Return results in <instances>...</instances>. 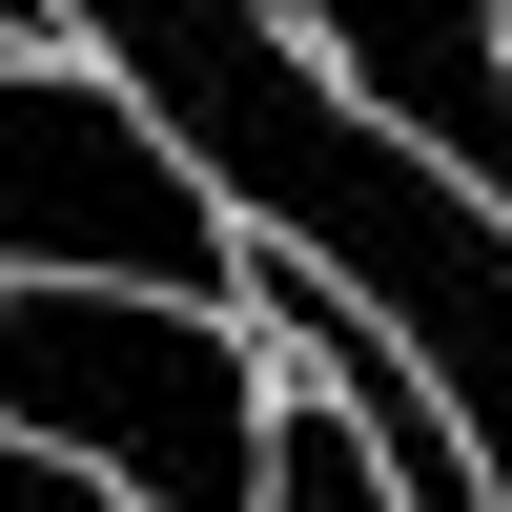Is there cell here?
<instances>
[{
    "mask_svg": "<svg viewBox=\"0 0 512 512\" xmlns=\"http://www.w3.org/2000/svg\"><path fill=\"white\" fill-rule=\"evenodd\" d=\"M267 390L246 308H164L103 267H0V431H41L123 512H267Z\"/></svg>",
    "mask_w": 512,
    "mask_h": 512,
    "instance_id": "6da1fadb",
    "label": "cell"
},
{
    "mask_svg": "<svg viewBox=\"0 0 512 512\" xmlns=\"http://www.w3.org/2000/svg\"><path fill=\"white\" fill-rule=\"evenodd\" d=\"M0 267H103L164 308H246V226L103 62H0Z\"/></svg>",
    "mask_w": 512,
    "mask_h": 512,
    "instance_id": "7a4b0ae2",
    "label": "cell"
},
{
    "mask_svg": "<svg viewBox=\"0 0 512 512\" xmlns=\"http://www.w3.org/2000/svg\"><path fill=\"white\" fill-rule=\"evenodd\" d=\"M267 512H390V451L349 431V390H267Z\"/></svg>",
    "mask_w": 512,
    "mask_h": 512,
    "instance_id": "3957f363",
    "label": "cell"
}]
</instances>
